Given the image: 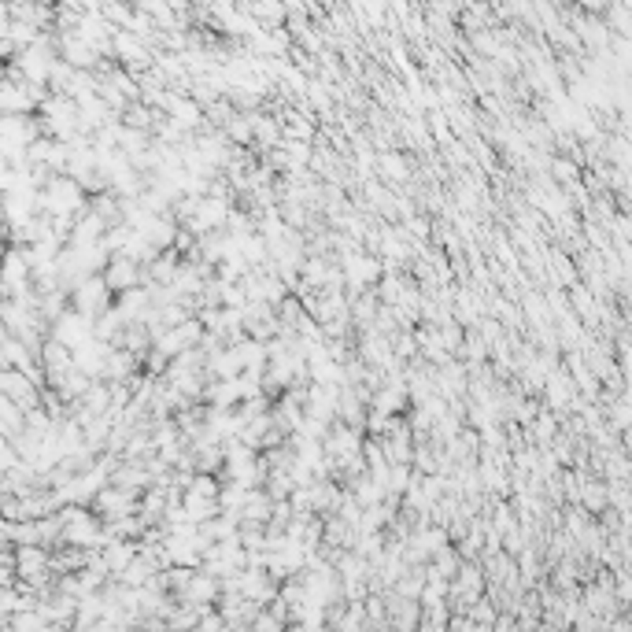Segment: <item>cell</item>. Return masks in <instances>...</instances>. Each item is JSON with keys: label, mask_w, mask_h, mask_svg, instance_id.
Wrapping results in <instances>:
<instances>
[{"label": "cell", "mask_w": 632, "mask_h": 632, "mask_svg": "<svg viewBox=\"0 0 632 632\" xmlns=\"http://www.w3.org/2000/svg\"><path fill=\"white\" fill-rule=\"evenodd\" d=\"M551 174H555V177H562V182H570V185H573L580 170H577V163H570V159H551Z\"/></svg>", "instance_id": "4"}, {"label": "cell", "mask_w": 632, "mask_h": 632, "mask_svg": "<svg viewBox=\"0 0 632 632\" xmlns=\"http://www.w3.org/2000/svg\"><path fill=\"white\" fill-rule=\"evenodd\" d=\"M381 174L396 177V182H407V163H403V156H381Z\"/></svg>", "instance_id": "3"}, {"label": "cell", "mask_w": 632, "mask_h": 632, "mask_svg": "<svg viewBox=\"0 0 632 632\" xmlns=\"http://www.w3.org/2000/svg\"><path fill=\"white\" fill-rule=\"evenodd\" d=\"M78 307H82L86 315L107 311V285H104V278H89L82 288H78Z\"/></svg>", "instance_id": "2"}, {"label": "cell", "mask_w": 632, "mask_h": 632, "mask_svg": "<svg viewBox=\"0 0 632 632\" xmlns=\"http://www.w3.org/2000/svg\"><path fill=\"white\" fill-rule=\"evenodd\" d=\"M104 285H107V293H111V288H115V293H129V288L141 285V267L134 263V259H126V255H115L107 263Z\"/></svg>", "instance_id": "1"}]
</instances>
